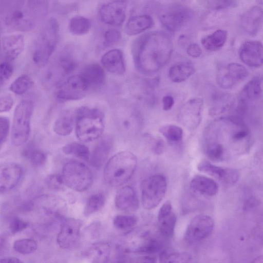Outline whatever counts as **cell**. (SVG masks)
Masks as SVG:
<instances>
[{
  "label": "cell",
  "instance_id": "8",
  "mask_svg": "<svg viewBox=\"0 0 263 263\" xmlns=\"http://www.w3.org/2000/svg\"><path fill=\"white\" fill-rule=\"evenodd\" d=\"M166 187V178L162 174H155L144 180L141 185L143 207L146 210L156 207L164 197Z\"/></svg>",
  "mask_w": 263,
  "mask_h": 263
},
{
  "label": "cell",
  "instance_id": "21",
  "mask_svg": "<svg viewBox=\"0 0 263 263\" xmlns=\"http://www.w3.org/2000/svg\"><path fill=\"white\" fill-rule=\"evenodd\" d=\"M157 219L161 234L165 237H171L174 233L177 217L172 210L170 201H166L161 206L158 212Z\"/></svg>",
  "mask_w": 263,
  "mask_h": 263
},
{
  "label": "cell",
  "instance_id": "18",
  "mask_svg": "<svg viewBox=\"0 0 263 263\" xmlns=\"http://www.w3.org/2000/svg\"><path fill=\"white\" fill-rule=\"evenodd\" d=\"M23 175V169L15 163H6L0 167V191L7 193L19 182Z\"/></svg>",
  "mask_w": 263,
  "mask_h": 263
},
{
  "label": "cell",
  "instance_id": "37",
  "mask_svg": "<svg viewBox=\"0 0 263 263\" xmlns=\"http://www.w3.org/2000/svg\"><path fill=\"white\" fill-rule=\"evenodd\" d=\"M62 151L66 155H73L89 161L90 152L88 147L83 144L76 142L67 144L63 147Z\"/></svg>",
  "mask_w": 263,
  "mask_h": 263
},
{
  "label": "cell",
  "instance_id": "13",
  "mask_svg": "<svg viewBox=\"0 0 263 263\" xmlns=\"http://www.w3.org/2000/svg\"><path fill=\"white\" fill-rule=\"evenodd\" d=\"M81 227L80 220L73 218L63 220L57 238L59 247L65 250L76 247L80 239Z\"/></svg>",
  "mask_w": 263,
  "mask_h": 263
},
{
  "label": "cell",
  "instance_id": "51",
  "mask_svg": "<svg viewBox=\"0 0 263 263\" xmlns=\"http://www.w3.org/2000/svg\"><path fill=\"white\" fill-rule=\"evenodd\" d=\"M121 38L120 32L116 29H109L104 33L105 42L109 44L118 42Z\"/></svg>",
  "mask_w": 263,
  "mask_h": 263
},
{
  "label": "cell",
  "instance_id": "36",
  "mask_svg": "<svg viewBox=\"0 0 263 263\" xmlns=\"http://www.w3.org/2000/svg\"><path fill=\"white\" fill-rule=\"evenodd\" d=\"M70 31L76 35H84L88 33L91 27L90 20L82 16L72 17L68 25Z\"/></svg>",
  "mask_w": 263,
  "mask_h": 263
},
{
  "label": "cell",
  "instance_id": "49",
  "mask_svg": "<svg viewBox=\"0 0 263 263\" xmlns=\"http://www.w3.org/2000/svg\"><path fill=\"white\" fill-rule=\"evenodd\" d=\"M10 127L9 119L6 117L0 118V142L1 145L5 142L7 139Z\"/></svg>",
  "mask_w": 263,
  "mask_h": 263
},
{
  "label": "cell",
  "instance_id": "26",
  "mask_svg": "<svg viewBox=\"0 0 263 263\" xmlns=\"http://www.w3.org/2000/svg\"><path fill=\"white\" fill-rule=\"evenodd\" d=\"M261 84L259 77H255L248 81L238 96V107L245 109L250 102L259 98L261 94Z\"/></svg>",
  "mask_w": 263,
  "mask_h": 263
},
{
  "label": "cell",
  "instance_id": "54",
  "mask_svg": "<svg viewBox=\"0 0 263 263\" xmlns=\"http://www.w3.org/2000/svg\"><path fill=\"white\" fill-rule=\"evenodd\" d=\"M162 108L164 110L168 111L170 110L174 104V99L170 95H166L162 98Z\"/></svg>",
  "mask_w": 263,
  "mask_h": 263
},
{
  "label": "cell",
  "instance_id": "50",
  "mask_svg": "<svg viewBox=\"0 0 263 263\" xmlns=\"http://www.w3.org/2000/svg\"><path fill=\"white\" fill-rule=\"evenodd\" d=\"M149 141L151 142V149L156 155H161L164 149V143L159 138H149Z\"/></svg>",
  "mask_w": 263,
  "mask_h": 263
},
{
  "label": "cell",
  "instance_id": "34",
  "mask_svg": "<svg viewBox=\"0 0 263 263\" xmlns=\"http://www.w3.org/2000/svg\"><path fill=\"white\" fill-rule=\"evenodd\" d=\"M110 253V247L105 242L93 243L88 251V257L92 263H104L108 259Z\"/></svg>",
  "mask_w": 263,
  "mask_h": 263
},
{
  "label": "cell",
  "instance_id": "43",
  "mask_svg": "<svg viewBox=\"0 0 263 263\" xmlns=\"http://www.w3.org/2000/svg\"><path fill=\"white\" fill-rule=\"evenodd\" d=\"M163 255V263H189L192 257L187 252H175Z\"/></svg>",
  "mask_w": 263,
  "mask_h": 263
},
{
  "label": "cell",
  "instance_id": "58",
  "mask_svg": "<svg viewBox=\"0 0 263 263\" xmlns=\"http://www.w3.org/2000/svg\"><path fill=\"white\" fill-rule=\"evenodd\" d=\"M251 263H263V255L257 256Z\"/></svg>",
  "mask_w": 263,
  "mask_h": 263
},
{
  "label": "cell",
  "instance_id": "28",
  "mask_svg": "<svg viewBox=\"0 0 263 263\" xmlns=\"http://www.w3.org/2000/svg\"><path fill=\"white\" fill-rule=\"evenodd\" d=\"M40 206L47 214L59 216L66 208V203L61 198L53 195H42L34 203Z\"/></svg>",
  "mask_w": 263,
  "mask_h": 263
},
{
  "label": "cell",
  "instance_id": "48",
  "mask_svg": "<svg viewBox=\"0 0 263 263\" xmlns=\"http://www.w3.org/2000/svg\"><path fill=\"white\" fill-rule=\"evenodd\" d=\"M28 226V223L25 220L18 217H14L10 222L9 229L12 233L15 234L25 229Z\"/></svg>",
  "mask_w": 263,
  "mask_h": 263
},
{
  "label": "cell",
  "instance_id": "10",
  "mask_svg": "<svg viewBox=\"0 0 263 263\" xmlns=\"http://www.w3.org/2000/svg\"><path fill=\"white\" fill-rule=\"evenodd\" d=\"M203 108L202 98L196 97L190 99L180 108L177 115L178 120L189 130H194L201 123Z\"/></svg>",
  "mask_w": 263,
  "mask_h": 263
},
{
  "label": "cell",
  "instance_id": "46",
  "mask_svg": "<svg viewBox=\"0 0 263 263\" xmlns=\"http://www.w3.org/2000/svg\"><path fill=\"white\" fill-rule=\"evenodd\" d=\"M0 82L1 85L6 82L13 73V68L12 65L7 61L1 63Z\"/></svg>",
  "mask_w": 263,
  "mask_h": 263
},
{
  "label": "cell",
  "instance_id": "19",
  "mask_svg": "<svg viewBox=\"0 0 263 263\" xmlns=\"http://www.w3.org/2000/svg\"><path fill=\"white\" fill-rule=\"evenodd\" d=\"M197 168L199 171L208 174L227 184L235 183L239 177L237 170L219 167L205 160L199 163Z\"/></svg>",
  "mask_w": 263,
  "mask_h": 263
},
{
  "label": "cell",
  "instance_id": "16",
  "mask_svg": "<svg viewBox=\"0 0 263 263\" xmlns=\"http://www.w3.org/2000/svg\"><path fill=\"white\" fill-rule=\"evenodd\" d=\"M127 3L124 1H114L103 4L100 8L99 14L101 21L111 26H120L126 16Z\"/></svg>",
  "mask_w": 263,
  "mask_h": 263
},
{
  "label": "cell",
  "instance_id": "4",
  "mask_svg": "<svg viewBox=\"0 0 263 263\" xmlns=\"http://www.w3.org/2000/svg\"><path fill=\"white\" fill-rule=\"evenodd\" d=\"M75 132L82 142H88L97 139L104 129V116L97 108L81 107L75 113Z\"/></svg>",
  "mask_w": 263,
  "mask_h": 263
},
{
  "label": "cell",
  "instance_id": "33",
  "mask_svg": "<svg viewBox=\"0 0 263 263\" xmlns=\"http://www.w3.org/2000/svg\"><path fill=\"white\" fill-rule=\"evenodd\" d=\"M227 31L223 29H218L212 34L203 37L201 43L207 50L215 51L221 48L227 39Z\"/></svg>",
  "mask_w": 263,
  "mask_h": 263
},
{
  "label": "cell",
  "instance_id": "24",
  "mask_svg": "<svg viewBox=\"0 0 263 263\" xmlns=\"http://www.w3.org/2000/svg\"><path fill=\"white\" fill-rule=\"evenodd\" d=\"M101 63L108 72L116 75H122L125 72V66L122 51L119 49H114L104 53Z\"/></svg>",
  "mask_w": 263,
  "mask_h": 263
},
{
  "label": "cell",
  "instance_id": "12",
  "mask_svg": "<svg viewBox=\"0 0 263 263\" xmlns=\"http://www.w3.org/2000/svg\"><path fill=\"white\" fill-rule=\"evenodd\" d=\"M88 90L80 74L72 75L60 83L56 96L62 101L77 100L83 98Z\"/></svg>",
  "mask_w": 263,
  "mask_h": 263
},
{
  "label": "cell",
  "instance_id": "5",
  "mask_svg": "<svg viewBox=\"0 0 263 263\" xmlns=\"http://www.w3.org/2000/svg\"><path fill=\"white\" fill-rule=\"evenodd\" d=\"M59 36L58 22L51 17L44 25L34 45L32 60L36 65L43 66L48 62L57 47Z\"/></svg>",
  "mask_w": 263,
  "mask_h": 263
},
{
  "label": "cell",
  "instance_id": "59",
  "mask_svg": "<svg viewBox=\"0 0 263 263\" xmlns=\"http://www.w3.org/2000/svg\"><path fill=\"white\" fill-rule=\"evenodd\" d=\"M257 3H258L259 4H263V1H257Z\"/></svg>",
  "mask_w": 263,
  "mask_h": 263
},
{
  "label": "cell",
  "instance_id": "40",
  "mask_svg": "<svg viewBox=\"0 0 263 263\" xmlns=\"http://www.w3.org/2000/svg\"><path fill=\"white\" fill-rule=\"evenodd\" d=\"M36 241L30 238H23L15 240L13 245V249L18 253L27 255L33 253L37 249Z\"/></svg>",
  "mask_w": 263,
  "mask_h": 263
},
{
  "label": "cell",
  "instance_id": "32",
  "mask_svg": "<svg viewBox=\"0 0 263 263\" xmlns=\"http://www.w3.org/2000/svg\"><path fill=\"white\" fill-rule=\"evenodd\" d=\"M75 114L66 111L62 113L55 121L53 129L54 133L61 136L71 134L75 124Z\"/></svg>",
  "mask_w": 263,
  "mask_h": 263
},
{
  "label": "cell",
  "instance_id": "44",
  "mask_svg": "<svg viewBox=\"0 0 263 263\" xmlns=\"http://www.w3.org/2000/svg\"><path fill=\"white\" fill-rule=\"evenodd\" d=\"M205 153L208 157L211 160L219 161L223 158L224 148L221 144L213 143L207 146Z\"/></svg>",
  "mask_w": 263,
  "mask_h": 263
},
{
  "label": "cell",
  "instance_id": "39",
  "mask_svg": "<svg viewBox=\"0 0 263 263\" xmlns=\"http://www.w3.org/2000/svg\"><path fill=\"white\" fill-rule=\"evenodd\" d=\"M105 202V197L101 193L91 195L88 199L84 210V215L88 216L101 209Z\"/></svg>",
  "mask_w": 263,
  "mask_h": 263
},
{
  "label": "cell",
  "instance_id": "11",
  "mask_svg": "<svg viewBox=\"0 0 263 263\" xmlns=\"http://www.w3.org/2000/svg\"><path fill=\"white\" fill-rule=\"evenodd\" d=\"M193 16L191 10L186 7L176 5L170 7L161 13L159 20L168 31L176 32L185 25Z\"/></svg>",
  "mask_w": 263,
  "mask_h": 263
},
{
  "label": "cell",
  "instance_id": "7",
  "mask_svg": "<svg viewBox=\"0 0 263 263\" xmlns=\"http://www.w3.org/2000/svg\"><path fill=\"white\" fill-rule=\"evenodd\" d=\"M61 175L65 184L77 192L87 190L93 181L92 174L89 168L85 164L75 160L65 164Z\"/></svg>",
  "mask_w": 263,
  "mask_h": 263
},
{
  "label": "cell",
  "instance_id": "53",
  "mask_svg": "<svg viewBox=\"0 0 263 263\" xmlns=\"http://www.w3.org/2000/svg\"><path fill=\"white\" fill-rule=\"evenodd\" d=\"M186 52L187 54L191 57L198 58L201 55L202 50L198 44L192 43L188 46Z\"/></svg>",
  "mask_w": 263,
  "mask_h": 263
},
{
  "label": "cell",
  "instance_id": "20",
  "mask_svg": "<svg viewBox=\"0 0 263 263\" xmlns=\"http://www.w3.org/2000/svg\"><path fill=\"white\" fill-rule=\"evenodd\" d=\"M263 23V9L257 6H253L245 12L240 17V25L249 35H256Z\"/></svg>",
  "mask_w": 263,
  "mask_h": 263
},
{
  "label": "cell",
  "instance_id": "25",
  "mask_svg": "<svg viewBox=\"0 0 263 263\" xmlns=\"http://www.w3.org/2000/svg\"><path fill=\"white\" fill-rule=\"evenodd\" d=\"M2 50L9 60L17 58L23 51L25 46L24 36L22 34H7L1 39Z\"/></svg>",
  "mask_w": 263,
  "mask_h": 263
},
{
  "label": "cell",
  "instance_id": "15",
  "mask_svg": "<svg viewBox=\"0 0 263 263\" xmlns=\"http://www.w3.org/2000/svg\"><path fill=\"white\" fill-rule=\"evenodd\" d=\"M76 66V61L71 52L67 49L62 51L55 58L47 73V80L57 83L70 73Z\"/></svg>",
  "mask_w": 263,
  "mask_h": 263
},
{
  "label": "cell",
  "instance_id": "52",
  "mask_svg": "<svg viewBox=\"0 0 263 263\" xmlns=\"http://www.w3.org/2000/svg\"><path fill=\"white\" fill-rule=\"evenodd\" d=\"M13 104V100L10 95L2 96L0 98L1 112H6L10 110Z\"/></svg>",
  "mask_w": 263,
  "mask_h": 263
},
{
  "label": "cell",
  "instance_id": "2",
  "mask_svg": "<svg viewBox=\"0 0 263 263\" xmlns=\"http://www.w3.org/2000/svg\"><path fill=\"white\" fill-rule=\"evenodd\" d=\"M1 4L2 25L19 31L33 29L46 15L48 9L45 1H9Z\"/></svg>",
  "mask_w": 263,
  "mask_h": 263
},
{
  "label": "cell",
  "instance_id": "45",
  "mask_svg": "<svg viewBox=\"0 0 263 263\" xmlns=\"http://www.w3.org/2000/svg\"><path fill=\"white\" fill-rule=\"evenodd\" d=\"M45 183L47 187L54 190H62L65 183L62 175L53 174L49 175L45 179Z\"/></svg>",
  "mask_w": 263,
  "mask_h": 263
},
{
  "label": "cell",
  "instance_id": "3",
  "mask_svg": "<svg viewBox=\"0 0 263 263\" xmlns=\"http://www.w3.org/2000/svg\"><path fill=\"white\" fill-rule=\"evenodd\" d=\"M137 165V159L133 153L120 152L107 161L103 172L104 181L112 186H122L132 177Z\"/></svg>",
  "mask_w": 263,
  "mask_h": 263
},
{
  "label": "cell",
  "instance_id": "57",
  "mask_svg": "<svg viewBox=\"0 0 263 263\" xmlns=\"http://www.w3.org/2000/svg\"><path fill=\"white\" fill-rule=\"evenodd\" d=\"M0 263H23L20 259L14 257H6L1 259Z\"/></svg>",
  "mask_w": 263,
  "mask_h": 263
},
{
  "label": "cell",
  "instance_id": "29",
  "mask_svg": "<svg viewBox=\"0 0 263 263\" xmlns=\"http://www.w3.org/2000/svg\"><path fill=\"white\" fill-rule=\"evenodd\" d=\"M190 187L194 192L206 196H214L218 191V185L215 180L200 175L192 178Z\"/></svg>",
  "mask_w": 263,
  "mask_h": 263
},
{
  "label": "cell",
  "instance_id": "30",
  "mask_svg": "<svg viewBox=\"0 0 263 263\" xmlns=\"http://www.w3.org/2000/svg\"><path fill=\"white\" fill-rule=\"evenodd\" d=\"M153 25V20L149 15L134 16L127 22L125 32L128 35H137L151 28Z\"/></svg>",
  "mask_w": 263,
  "mask_h": 263
},
{
  "label": "cell",
  "instance_id": "42",
  "mask_svg": "<svg viewBox=\"0 0 263 263\" xmlns=\"http://www.w3.org/2000/svg\"><path fill=\"white\" fill-rule=\"evenodd\" d=\"M137 222V218L134 215H118L113 219L115 227L121 230H127L135 226Z\"/></svg>",
  "mask_w": 263,
  "mask_h": 263
},
{
  "label": "cell",
  "instance_id": "6",
  "mask_svg": "<svg viewBox=\"0 0 263 263\" xmlns=\"http://www.w3.org/2000/svg\"><path fill=\"white\" fill-rule=\"evenodd\" d=\"M33 105L31 101L23 100L16 106L13 117L11 132L12 144L18 146L28 139Z\"/></svg>",
  "mask_w": 263,
  "mask_h": 263
},
{
  "label": "cell",
  "instance_id": "35",
  "mask_svg": "<svg viewBox=\"0 0 263 263\" xmlns=\"http://www.w3.org/2000/svg\"><path fill=\"white\" fill-rule=\"evenodd\" d=\"M159 132L171 145L177 146L182 143L183 132L177 125L165 124L159 128Z\"/></svg>",
  "mask_w": 263,
  "mask_h": 263
},
{
  "label": "cell",
  "instance_id": "1",
  "mask_svg": "<svg viewBox=\"0 0 263 263\" xmlns=\"http://www.w3.org/2000/svg\"><path fill=\"white\" fill-rule=\"evenodd\" d=\"M173 44L170 36L162 31L143 35L134 48L136 66L144 74H153L163 67L171 59Z\"/></svg>",
  "mask_w": 263,
  "mask_h": 263
},
{
  "label": "cell",
  "instance_id": "47",
  "mask_svg": "<svg viewBox=\"0 0 263 263\" xmlns=\"http://www.w3.org/2000/svg\"><path fill=\"white\" fill-rule=\"evenodd\" d=\"M210 7L214 10H221L235 7L238 5L236 1H216L210 2Z\"/></svg>",
  "mask_w": 263,
  "mask_h": 263
},
{
  "label": "cell",
  "instance_id": "14",
  "mask_svg": "<svg viewBox=\"0 0 263 263\" xmlns=\"http://www.w3.org/2000/svg\"><path fill=\"white\" fill-rule=\"evenodd\" d=\"M247 69L240 64L231 63L218 70L216 81L223 89H230L237 83L245 80L248 76Z\"/></svg>",
  "mask_w": 263,
  "mask_h": 263
},
{
  "label": "cell",
  "instance_id": "31",
  "mask_svg": "<svg viewBox=\"0 0 263 263\" xmlns=\"http://www.w3.org/2000/svg\"><path fill=\"white\" fill-rule=\"evenodd\" d=\"M195 71L194 65L190 62H181L172 65L168 70L170 80L175 83L183 82L193 75Z\"/></svg>",
  "mask_w": 263,
  "mask_h": 263
},
{
  "label": "cell",
  "instance_id": "27",
  "mask_svg": "<svg viewBox=\"0 0 263 263\" xmlns=\"http://www.w3.org/2000/svg\"><path fill=\"white\" fill-rule=\"evenodd\" d=\"M88 89L98 88L105 81V74L102 67L97 63L86 65L80 74Z\"/></svg>",
  "mask_w": 263,
  "mask_h": 263
},
{
  "label": "cell",
  "instance_id": "38",
  "mask_svg": "<svg viewBox=\"0 0 263 263\" xmlns=\"http://www.w3.org/2000/svg\"><path fill=\"white\" fill-rule=\"evenodd\" d=\"M33 85L31 78L27 74H22L16 78L10 84L9 89L16 95H22L28 91Z\"/></svg>",
  "mask_w": 263,
  "mask_h": 263
},
{
  "label": "cell",
  "instance_id": "22",
  "mask_svg": "<svg viewBox=\"0 0 263 263\" xmlns=\"http://www.w3.org/2000/svg\"><path fill=\"white\" fill-rule=\"evenodd\" d=\"M115 203L118 210L124 212H134L139 207V200L136 192L129 185L123 186L118 191Z\"/></svg>",
  "mask_w": 263,
  "mask_h": 263
},
{
  "label": "cell",
  "instance_id": "41",
  "mask_svg": "<svg viewBox=\"0 0 263 263\" xmlns=\"http://www.w3.org/2000/svg\"><path fill=\"white\" fill-rule=\"evenodd\" d=\"M23 154L34 166H41L46 160V156L43 151L32 147L27 148Z\"/></svg>",
  "mask_w": 263,
  "mask_h": 263
},
{
  "label": "cell",
  "instance_id": "23",
  "mask_svg": "<svg viewBox=\"0 0 263 263\" xmlns=\"http://www.w3.org/2000/svg\"><path fill=\"white\" fill-rule=\"evenodd\" d=\"M113 144L111 137L107 135L102 138L90 153L89 162L94 167L99 169L105 164Z\"/></svg>",
  "mask_w": 263,
  "mask_h": 263
},
{
  "label": "cell",
  "instance_id": "56",
  "mask_svg": "<svg viewBox=\"0 0 263 263\" xmlns=\"http://www.w3.org/2000/svg\"><path fill=\"white\" fill-rule=\"evenodd\" d=\"M248 134V132L246 130H241L234 133L233 135L232 138L234 140H239L246 137Z\"/></svg>",
  "mask_w": 263,
  "mask_h": 263
},
{
  "label": "cell",
  "instance_id": "17",
  "mask_svg": "<svg viewBox=\"0 0 263 263\" xmlns=\"http://www.w3.org/2000/svg\"><path fill=\"white\" fill-rule=\"evenodd\" d=\"M238 54L241 61L251 67L263 65V45L258 41H247L240 46Z\"/></svg>",
  "mask_w": 263,
  "mask_h": 263
},
{
  "label": "cell",
  "instance_id": "55",
  "mask_svg": "<svg viewBox=\"0 0 263 263\" xmlns=\"http://www.w3.org/2000/svg\"><path fill=\"white\" fill-rule=\"evenodd\" d=\"M135 263H155V258L149 255H145L139 257Z\"/></svg>",
  "mask_w": 263,
  "mask_h": 263
},
{
  "label": "cell",
  "instance_id": "9",
  "mask_svg": "<svg viewBox=\"0 0 263 263\" xmlns=\"http://www.w3.org/2000/svg\"><path fill=\"white\" fill-rule=\"evenodd\" d=\"M214 227V221L209 215L200 214L194 217L188 224L184 234L186 242L194 244L208 237Z\"/></svg>",
  "mask_w": 263,
  "mask_h": 263
}]
</instances>
